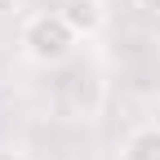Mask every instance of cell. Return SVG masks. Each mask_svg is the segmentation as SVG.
<instances>
[{
	"mask_svg": "<svg viewBox=\"0 0 160 160\" xmlns=\"http://www.w3.org/2000/svg\"><path fill=\"white\" fill-rule=\"evenodd\" d=\"M76 45H80V36L67 27V18L58 9L31 13L22 22V31H18V49H22V58L36 62V67H62Z\"/></svg>",
	"mask_w": 160,
	"mask_h": 160,
	"instance_id": "cell-1",
	"label": "cell"
},
{
	"mask_svg": "<svg viewBox=\"0 0 160 160\" xmlns=\"http://www.w3.org/2000/svg\"><path fill=\"white\" fill-rule=\"evenodd\" d=\"M58 13L67 18V27H71L80 40H93L98 31L107 27V0H62Z\"/></svg>",
	"mask_w": 160,
	"mask_h": 160,
	"instance_id": "cell-2",
	"label": "cell"
},
{
	"mask_svg": "<svg viewBox=\"0 0 160 160\" xmlns=\"http://www.w3.org/2000/svg\"><path fill=\"white\" fill-rule=\"evenodd\" d=\"M120 160H160V125H138L120 142Z\"/></svg>",
	"mask_w": 160,
	"mask_h": 160,
	"instance_id": "cell-3",
	"label": "cell"
},
{
	"mask_svg": "<svg viewBox=\"0 0 160 160\" xmlns=\"http://www.w3.org/2000/svg\"><path fill=\"white\" fill-rule=\"evenodd\" d=\"M138 5H142L147 13H160V0H138Z\"/></svg>",
	"mask_w": 160,
	"mask_h": 160,
	"instance_id": "cell-4",
	"label": "cell"
},
{
	"mask_svg": "<svg viewBox=\"0 0 160 160\" xmlns=\"http://www.w3.org/2000/svg\"><path fill=\"white\" fill-rule=\"evenodd\" d=\"M0 160H22V156H18V151H5V147H0Z\"/></svg>",
	"mask_w": 160,
	"mask_h": 160,
	"instance_id": "cell-5",
	"label": "cell"
}]
</instances>
